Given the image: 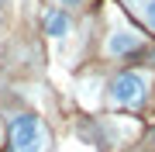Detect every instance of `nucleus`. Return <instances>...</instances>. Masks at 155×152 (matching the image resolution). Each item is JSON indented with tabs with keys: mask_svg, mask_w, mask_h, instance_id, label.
<instances>
[{
	"mask_svg": "<svg viewBox=\"0 0 155 152\" xmlns=\"http://www.w3.org/2000/svg\"><path fill=\"white\" fill-rule=\"evenodd\" d=\"M0 28H4V11H0Z\"/></svg>",
	"mask_w": 155,
	"mask_h": 152,
	"instance_id": "nucleus-7",
	"label": "nucleus"
},
{
	"mask_svg": "<svg viewBox=\"0 0 155 152\" xmlns=\"http://www.w3.org/2000/svg\"><path fill=\"white\" fill-rule=\"evenodd\" d=\"M55 4H62V7H79L83 0H55Z\"/></svg>",
	"mask_w": 155,
	"mask_h": 152,
	"instance_id": "nucleus-6",
	"label": "nucleus"
},
{
	"mask_svg": "<svg viewBox=\"0 0 155 152\" xmlns=\"http://www.w3.org/2000/svg\"><path fill=\"white\" fill-rule=\"evenodd\" d=\"M145 49V42H141V35H134V31H114L110 38H107V56H117V59H127V56H138V52Z\"/></svg>",
	"mask_w": 155,
	"mask_h": 152,
	"instance_id": "nucleus-3",
	"label": "nucleus"
},
{
	"mask_svg": "<svg viewBox=\"0 0 155 152\" xmlns=\"http://www.w3.org/2000/svg\"><path fill=\"white\" fill-rule=\"evenodd\" d=\"M45 31H48L52 38H66V35H69V17H66L62 7H55V11L45 14Z\"/></svg>",
	"mask_w": 155,
	"mask_h": 152,
	"instance_id": "nucleus-4",
	"label": "nucleus"
},
{
	"mask_svg": "<svg viewBox=\"0 0 155 152\" xmlns=\"http://www.w3.org/2000/svg\"><path fill=\"white\" fill-rule=\"evenodd\" d=\"M134 4H138V14L145 17V24L155 31V0H134Z\"/></svg>",
	"mask_w": 155,
	"mask_h": 152,
	"instance_id": "nucleus-5",
	"label": "nucleus"
},
{
	"mask_svg": "<svg viewBox=\"0 0 155 152\" xmlns=\"http://www.w3.org/2000/svg\"><path fill=\"white\" fill-rule=\"evenodd\" d=\"M148 97V76L138 69H127L117 79H110V90H107V104L117 111H138Z\"/></svg>",
	"mask_w": 155,
	"mask_h": 152,
	"instance_id": "nucleus-1",
	"label": "nucleus"
},
{
	"mask_svg": "<svg viewBox=\"0 0 155 152\" xmlns=\"http://www.w3.org/2000/svg\"><path fill=\"white\" fill-rule=\"evenodd\" d=\"M152 145H155V131H152Z\"/></svg>",
	"mask_w": 155,
	"mask_h": 152,
	"instance_id": "nucleus-8",
	"label": "nucleus"
},
{
	"mask_svg": "<svg viewBox=\"0 0 155 152\" xmlns=\"http://www.w3.org/2000/svg\"><path fill=\"white\" fill-rule=\"evenodd\" d=\"M0 142H4V135H0Z\"/></svg>",
	"mask_w": 155,
	"mask_h": 152,
	"instance_id": "nucleus-9",
	"label": "nucleus"
},
{
	"mask_svg": "<svg viewBox=\"0 0 155 152\" xmlns=\"http://www.w3.org/2000/svg\"><path fill=\"white\" fill-rule=\"evenodd\" d=\"M7 142H11V152H45L48 149V131H45L41 118L17 114V118H11Z\"/></svg>",
	"mask_w": 155,
	"mask_h": 152,
	"instance_id": "nucleus-2",
	"label": "nucleus"
}]
</instances>
